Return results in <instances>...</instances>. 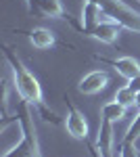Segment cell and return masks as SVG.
Segmentation results:
<instances>
[{
    "mask_svg": "<svg viewBox=\"0 0 140 157\" xmlns=\"http://www.w3.org/2000/svg\"><path fill=\"white\" fill-rule=\"evenodd\" d=\"M4 59H6V63H9V67H11V71H13V80H15V88H17L19 97L23 98L25 103L34 105L46 121L59 124V117L55 115V111H50V109L46 107V103H44L42 86L38 82V78L25 67L23 61L17 57V52H15L11 46H4Z\"/></svg>",
    "mask_w": 140,
    "mask_h": 157,
    "instance_id": "obj_1",
    "label": "cell"
},
{
    "mask_svg": "<svg viewBox=\"0 0 140 157\" xmlns=\"http://www.w3.org/2000/svg\"><path fill=\"white\" fill-rule=\"evenodd\" d=\"M86 2L98 4L103 15H105V19L115 21V23H119L121 27H126L130 32L140 34V13L134 11L132 6H128L126 2H121V0H86Z\"/></svg>",
    "mask_w": 140,
    "mask_h": 157,
    "instance_id": "obj_2",
    "label": "cell"
},
{
    "mask_svg": "<svg viewBox=\"0 0 140 157\" xmlns=\"http://www.w3.org/2000/svg\"><path fill=\"white\" fill-rule=\"evenodd\" d=\"M65 105H67L65 130H67L75 140H88V121L84 117V113L71 103L69 97H65Z\"/></svg>",
    "mask_w": 140,
    "mask_h": 157,
    "instance_id": "obj_3",
    "label": "cell"
},
{
    "mask_svg": "<svg viewBox=\"0 0 140 157\" xmlns=\"http://www.w3.org/2000/svg\"><path fill=\"white\" fill-rule=\"evenodd\" d=\"M113 121H109L107 117H100L98 124V134H96V157H113Z\"/></svg>",
    "mask_w": 140,
    "mask_h": 157,
    "instance_id": "obj_4",
    "label": "cell"
},
{
    "mask_svg": "<svg viewBox=\"0 0 140 157\" xmlns=\"http://www.w3.org/2000/svg\"><path fill=\"white\" fill-rule=\"evenodd\" d=\"M107 84H109V73L103 71V69H94V71L86 73L82 80H80L78 90L82 94H96L103 88H107Z\"/></svg>",
    "mask_w": 140,
    "mask_h": 157,
    "instance_id": "obj_5",
    "label": "cell"
},
{
    "mask_svg": "<svg viewBox=\"0 0 140 157\" xmlns=\"http://www.w3.org/2000/svg\"><path fill=\"white\" fill-rule=\"evenodd\" d=\"M105 19V15H103V11H100V6L98 4H94V2H86L84 0L82 2V23L75 25L82 34H86V36H90V32L94 29V25L100 23Z\"/></svg>",
    "mask_w": 140,
    "mask_h": 157,
    "instance_id": "obj_6",
    "label": "cell"
},
{
    "mask_svg": "<svg viewBox=\"0 0 140 157\" xmlns=\"http://www.w3.org/2000/svg\"><path fill=\"white\" fill-rule=\"evenodd\" d=\"M119 32H121V25L119 23L109 21V19H103L100 23L94 25V29L90 32V36L96 38V40L103 42V44H115L117 38H119Z\"/></svg>",
    "mask_w": 140,
    "mask_h": 157,
    "instance_id": "obj_7",
    "label": "cell"
},
{
    "mask_svg": "<svg viewBox=\"0 0 140 157\" xmlns=\"http://www.w3.org/2000/svg\"><path fill=\"white\" fill-rule=\"evenodd\" d=\"M103 61L109 63V65H113L115 71L119 75H123L126 80H132V78L140 75V63L134 57H119V59H113V61H107V59H103Z\"/></svg>",
    "mask_w": 140,
    "mask_h": 157,
    "instance_id": "obj_8",
    "label": "cell"
},
{
    "mask_svg": "<svg viewBox=\"0 0 140 157\" xmlns=\"http://www.w3.org/2000/svg\"><path fill=\"white\" fill-rule=\"evenodd\" d=\"M27 38L34 44V48H38V50H46L50 46H55V36L46 27H34L32 32H27Z\"/></svg>",
    "mask_w": 140,
    "mask_h": 157,
    "instance_id": "obj_9",
    "label": "cell"
},
{
    "mask_svg": "<svg viewBox=\"0 0 140 157\" xmlns=\"http://www.w3.org/2000/svg\"><path fill=\"white\" fill-rule=\"evenodd\" d=\"M126 111H128L126 105H121V103H117V101H109V103H105L103 109H100V117H107L109 121L115 124V121L126 117Z\"/></svg>",
    "mask_w": 140,
    "mask_h": 157,
    "instance_id": "obj_10",
    "label": "cell"
},
{
    "mask_svg": "<svg viewBox=\"0 0 140 157\" xmlns=\"http://www.w3.org/2000/svg\"><path fill=\"white\" fill-rule=\"evenodd\" d=\"M38 11L48 19H59V17H63V4H61V0H40Z\"/></svg>",
    "mask_w": 140,
    "mask_h": 157,
    "instance_id": "obj_11",
    "label": "cell"
},
{
    "mask_svg": "<svg viewBox=\"0 0 140 157\" xmlns=\"http://www.w3.org/2000/svg\"><path fill=\"white\" fill-rule=\"evenodd\" d=\"M138 138H140V111H138V115L134 117V121L130 124V128L126 130L121 143H123V145H132V143H136Z\"/></svg>",
    "mask_w": 140,
    "mask_h": 157,
    "instance_id": "obj_12",
    "label": "cell"
},
{
    "mask_svg": "<svg viewBox=\"0 0 140 157\" xmlns=\"http://www.w3.org/2000/svg\"><path fill=\"white\" fill-rule=\"evenodd\" d=\"M115 101H117V103H121V105H126V107H132V105H136V92H134V90H130L128 86L117 88Z\"/></svg>",
    "mask_w": 140,
    "mask_h": 157,
    "instance_id": "obj_13",
    "label": "cell"
},
{
    "mask_svg": "<svg viewBox=\"0 0 140 157\" xmlns=\"http://www.w3.org/2000/svg\"><path fill=\"white\" fill-rule=\"evenodd\" d=\"M117 151H119V157H138L136 143H132V145H123V143H119Z\"/></svg>",
    "mask_w": 140,
    "mask_h": 157,
    "instance_id": "obj_14",
    "label": "cell"
},
{
    "mask_svg": "<svg viewBox=\"0 0 140 157\" xmlns=\"http://www.w3.org/2000/svg\"><path fill=\"white\" fill-rule=\"evenodd\" d=\"M128 88H130V90H134V92H140V75L128 80Z\"/></svg>",
    "mask_w": 140,
    "mask_h": 157,
    "instance_id": "obj_15",
    "label": "cell"
},
{
    "mask_svg": "<svg viewBox=\"0 0 140 157\" xmlns=\"http://www.w3.org/2000/svg\"><path fill=\"white\" fill-rule=\"evenodd\" d=\"M38 2H40V0H25V4H27L29 13H34V15H40V11H38Z\"/></svg>",
    "mask_w": 140,
    "mask_h": 157,
    "instance_id": "obj_16",
    "label": "cell"
},
{
    "mask_svg": "<svg viewBox=\"0 0 140 157\" xmlns=\"http://www.w3.org/2000/svg\"><path fill=\"white\" fill-rule=\"evenodd\" d=\"M136 107H138V111H140V92H136Z\"/></svg>",
    "mask_w": 140,
    "mask_h": 157,
    "instance_id": "obj_17",
    "label": "cell"
}]
</instances>
